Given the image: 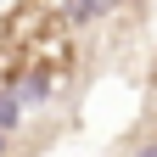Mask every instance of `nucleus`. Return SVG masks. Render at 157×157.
<instances>
[{
  "mask_svg": "<svg viewBox=\"0 0 157 157\" xmlns=\"http://www.w3.org/2000/svg\"><path fill=\"white\" fill-rule=\"evenodd\" d=\"M0 157H6V129H0Z\"/></svg>",
  "mask_w": 157,
  "mask_h": 157,
  "instance_id": "7ed1b4c3",
  "label": "nucleus"
},
{
  "mask_svg": "<svg viewBox=\"0 0 157 157\" xmlns=\"http://www.w3.org/2000/svg\"><path fill=\"white\" fill-rule=\"evenodd\" d=\"M146 157H157V146H151V151H146Z\"/></svg>",
  "mask_w": 157,
  "mask_h": 157,
  "instance_id": "20e7f679",
  "label": "nucleus"
},
{
  "mask_svg": "<svg viewBox=\"0 0 157 157\" xmlns=\"http://www.w3.org/2000/svg\"><path fill=\"white\" fill-rule=\"evenodd\" d=\"M107 6H112V0H67V6L56 11V17H62L67 28H78V23H90V17H101Z\"/></svg>",
  "mask_w": 157,
  "mask_h": 157,
  "instance_id": "f257e3e1",
  "label": "nucleus"
},
{
  "mask_svg": "<svg viewBox=\"0 0 157 157\" xmlns=\"http://www.w3.org/2000/svg\"><path fill=\"white\" fill-rule=\"evenodd\" d=\"M17 124V95H6V101H0V129H11Z\"/></svg>",
  "mask_w": 157,
  "mask_h": 157,
  "instance_id": "f03ea898",
  "label": "nucleus"
}]
</instances>
